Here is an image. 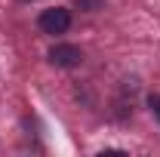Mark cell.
Instances as JSON below:
<instances>
[{"instance_id":"6da1fadb","label":"cell","mask_w":160,"mask_h":157,"mask_svg":"<svg viewBox=\"0 0 160 157\" xmlns=\"http://www.w3.org/2000/svg\"><path fill=\"white\" fill-rule=\"evenodd\" d=\"M40 31H46V34H65L68 28H71V13L68 9H62V6H52V9H43L40 13Z\"/></svg>"},{"instance_id":"7a4b0ae2","label":"cell","mask_w":160,"mask_h":157,"mask_svg":"<svg viewBox=\"0 0 160 157\" xmlns=\"http://www.w3.org/2000/svg\"><path fill=\"white\" fill-rule=\"evenodd\" d=\"M49 62L59 65V68H74V65L83 62V53H80L77 46H71V43H59V46L49 49Z\"/></svg>"},{"instance_id":"3957f363","label":"cell","mask_w":160,"mask_h":157,"mask_svg":"<svg viewBox=\"0 0 160 157\" xmlns=\"http://www.w3.org/2000/svg\"><path fill=\"white\" fill-rule=\"evenodd\" d=\"M148 105H151V111H154V117L160 120V96H151V99H148Z\"/></svg>"}]
</instances>
